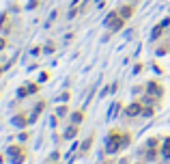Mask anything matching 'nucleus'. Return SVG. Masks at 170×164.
<instances>
[{"mask_svg":"<svg viewBox=\"0 0 170 164\" xmlns=\"http://www.w3.org/2000/svg\"><path fill=\"white\" fill-rule=\"evenodd\" d=\"M119 110H121V104H119V102H114V104L110 106V112H108V119H114V117L119 115Z\"/></svg>","mask_w":170,"mask_h":164,"instance_id":"obj_20","label":"nucleus"},{"mask_svg":"<svg viewBox=\"0 0 170 164\" xmlns=\"http://www.w3.org/2000/svg\"><path fill=\"white\" fill-rule=\"evenodd\" d=\"M119 164H129V160L127 158H123V160H119Z\"/></svg>","mask_w":170,"mask_h":164,"instance_id":"obj_40","label":"nucleus"},{"mask_svg":"<svg viewBox=\"0 0 170 164\" xmlns=\"http://www.w3.org/2000/svg\"><path fill=\"white\" fill-rule=\"evenodd\" d=\"M119 15H121L119 11H108V15L103 17V26H110V24H112V22H114V20H116Z\"/></svg>","mask_w":170,"mask_h":164,"instance_id":"obj_14","label":"nucleus"},{"mask_svg":"<svg viewBox=\"0 0 170 164\" xmlns=\"http://www.w3.org/2000/svg\"><path fill=\"white\" fill-rule=\"evenodd\" d=\"M58 158H60V151H52V156H50V162H58Z\"/></svg>","mask_w":170,"mask_h":164,"instance_id":"obj_32","label":"nucleus"},{"mask_svg":"<svg viewBox=\"0 0 170 164\" xmlns=\"http://www.w3.org/2000/svg\"><path fill=\"white\" fill-rule=\"evenodd\" d=\"M162 33H164V26L159 24V26H155L153 28V33H151V37H153V41H157L159 37H162Z\"/></svg>","mask_w":170,"mask_h":164,"instance_id":"obj_22","label":"nucleus"},{"mask_svg":"<svg viewBox=\"0 0 170 164\" xmlns=\"http://www.w3.org/2000/svg\"><path fill=\"white\" fill-rule=\"evenodd\" d=\"M144 93H146V95H153V97H157V99H162V97H164V86H162L157 80H149L144 84Z\"/></svg>","mask_w":170,"mask_h":164,"instance_id":"obj_2","label":"nucleus"},{"mask_svg":"<svg viewBox=\"0 0 170 164\" xmlns=\"http://www.w3.org/2000/svg\"><path fill=\"white\" fill-rule=\"evenodd\" d=\"M144 147H149V149H162V140H159L157 136H151V138L144 143Z\"/></svg>","mask_w":170,"mask_h":164,"instance_id":"obj_11","label":"nucleus"},{"mask_svg":"<svg viewBox=\"0 0 170 164\" xmlns=\"http://www.w3.org/2000/svg\"><path fill=\"white\" fill-rule=\"evenodd\" d=\"M2 71H4V67H2V65H0V76H2Z\"/></svg>","mask_w":170,"mask_h":164,"instance_id":"obj_42","label":"nucleus"},{"mask_svg":"<svg viewBox=\"0 0 170 164\" xmlns=\"http://www.w3.org/2000/svg\"><path fill=\"white\" fill-rule=\"evenodd\" d=\"M125 22H127V20L119 15V17H116V20H114V22H112V24L108 26V30H110V35H114V33H119V30H123V26H125Z\"/></svg>","mask_w":170,"mask_h":164,"instance_id":"obj_8","label":"nucleus"},{"mask_svg":"<svg viewBox=\"0 0 170 164\" xmlns=\"http://www.w3.org/2000/svg\"><path fill=\"white\" fill-rule=\"evenodd\" d=\"M26 86H28V93H30V95H37V93L41 91V82H28Z\"/></svg>","mask_w":170,"mask_h":164,"instance_id":"obj_16","label":"nucleus"},{"mask_svg":"<svg viewBox=\"0 0 170 164\" xmlns=\"http://www.w3.org/2000/svg\"><path fill=\"white\" fill-rule=\"evenodd\" d=\"M50 164H56V162H50Z\"/></svg>","mask_w":170,"mask_h":164,"instance_id":"obj_43","label":"nucleus"},{"mask_svg":"<svg viewBox=\"0 0 170 164\" xmlns=\"http://www.w3.org/2000/svg\"><path fill=\"white\" fill-rule=\"evenodd\" d=\"M78 132H80V125L71 123V125H69V127L65 130V134H63V136H65L67 140H71V138H76V136H78Z\"/></svg>","mask_w":170,"mask_h":164,"instance_id":"obj_9","label":"nucleus"},{"mask_svg":"<svg viewBox=\"0 0 170 164\" xmlns=\"http://www.w3.org/2000/svg\"><path fill=\"white\" fill-rule=\"evenodd\" d=\"M7 22H9V13L2 11V13H0V33H2V35H7V33L11 30V26H9Z\"/></svg>","mask_w":170,"mask_h":164,"instance_id":"obj_10","label":"nucleus"},{"mask_svg":"<svg viewBox=\"0 0 170 164\" xmlns=\"http://www.w3.org/2000/svg\"><path fill=\"white\" fill-rule=\"evenodd\" d=\"M54 50H56V45H54V41H47V43H45V48H43V52H45V54H52Z\"/></svg>","mask_w":170,"mask_h":164,"instance_id":"obj_24","label":"nucleus"},{"mask_svg":"<svg viewBox=\"0 0 170 164\" xmlns=\"http://www.w3.org/2000/svg\"><path fill=\"white\" fill-rule=\"evenodd\" d=\"M131 93H133V95H140V97H142V95H144V86H133V89H131Z\"/></svg>","mask_w":170,"mask_h":164,"instance_id":"obj_27","label":"nucleus"},{"mask_svg":"<svg viewBox=\"0 0 170 164\" xmlns=\"http://www.w3.org/2000/svg\"><path fill=\"white\" fill-rule=\"evenodd\" d=\"M151 67H153V71H155V74H159V76L164 74V69H162V65H157V63H153Z\"/></svg>","mask_w":170,"mask_h":164,"instance_id":"obj_31","label":"nucleus"},{"mask_svg":"<svg viewBox=\"0 0 170 164\" xmlns=\"http://www.w3.org/2000/svg\"><path fill=\"white\" fill-rule=\"evenodd\" d=\"M142 108H144L142 99H136V102H131L129 106H125V115H127V117H138V115H142Z\"/></svg>","mask_w":170,"mask_h":164,"instance_id":"obj_3","label":"nucleus"},{"mask_svg":"<svg viewBox=\"0 0 170 164\" xmlns=\"http://www.w3.org/2000/svg\"><path fill=\"white\" fill-rule=\"evenodd\" d=\"M159 156H162L164 162H170V134L164 136V145H162V149H159Z\"/></svg>","mask_w":170,"mask_h":164,"instance_id":"obj_4","label":"nucleus"},{"mask_svg":"<svg viewBox=\"0 0 170 164\" xmlns=\"http://www.w3.org/2000/svg\"><path fill=\"white\" fill-rule=\"evenodd\" d=\"M121 136H123V132H116V130H112L110 134H108V140H106V156H114V153H119L121 149H123V145H121Z\"/></svg>","mask_w":170,"mask_h":164,"instance_id":"obj_1","label":"nucleus"},{"mask_svg":"<svg viewBox=\"0 0 170 164\" xmlns=\"http://www.w3.org/2000/svg\"><path fill=\"white\" fill-rule=\"evenodd\" d=\"M157 153H159V149H149V147H144L140 151V156H142L144 162H155L157 160Z\"/></svg>","mask_w":170,"mask_h":164,"instance_id":"obj_5","label":"nucleus"},{"mask_svg":"<svg viewBox=\"0 0 170 164\" xmlns=\"http://www.w3.org/2000/svg\"><path fill=\"white\" fill-rule=\"evenodd\" d=\"M142 69H144V65H142V63H138V65H133V69H131V74L136 76V74H140Z\"/></svg>","mask_w":170,"mask_h":164,"instance_id":"obj_28","label":"nucleus"},{"mask_svg":"<svg viewBox=\"0 0 170 164\" xmlns=\"http://www.w3.org/2000/svg\"><path fill=\"white\" fill-rule=\"evenodd\" d=\"M162 26H164V28H168V26H170V17H164V20H162Z\"/></svg>","mask_w":170,"mask_h":164,"instance_id":"obj_37","label":"nucleus"},{"mask_svg":"<svg viewBox=\"0 0 170 164\" xmlns=\"http://www.w3.org/2000/svg\"><path fill=\"white\" fill-rule=\"evenodd\" d=\"M67 115H69V108H67V106H65V102H63V104L56 108V117L60 119V117H67Z\"/></svg>","mask_w":170,"mask_h":164,"instance_id":"obj_21","label":"nucleus"},{"mask_svg":"<svg viewBox=\"0 0 170 164\" xmlns=\"http://www.w3.org/2000/svg\"><path fill=\"white\" fill-rule=\"evenodd\" d=\"M11 123H13V127H17V130H24V127L30 125L28 117H24V115H15V117L11 119Z\"/></svg>","mask_w":170,"mask_h":164,"instance_id":"obj_7","label":"nucleus"},{"mask_svg":"<svg viewBox=\"0 0 170 164\" xmlns=\"http://www.w3.org/2000/svg\"><path fill=\"white\" fill-rule=\"evenodd\" d=\"M90 145H93V136H88V138H86L84 143L80 145V153H82V156H84V153H88V149H90Z\"/></svg>","mask_w":170,"mask_h":164,"instance_id":"obj_18","label":"nucleus"},{"mask_svg":"<svg viewBox=\"0 0 170 164\" xmlns=\"http://www.w3.org/2000/svg\"><path fill=\"white\" fill-rule=\"evenodd\" d=\"M22 151H24V145H11V147L7 149V156L13 158V156H17V153H22Z\"/></svg>","mask_w":170,"mask_h":164,"instance_id":"obj_15","label":"nucleus"},{"mask_svg":"<svg viewBox=\"0 0 170 164\" xmlns=\"http://www.w3.org/2000/svg\"><path fill=\"white\" fill-rule=\"evenodd\" d=\"M50 125L56 127V125H58V117H52V119H50Z\"/></svg>","mask_w":170,"mask_h":164,"instance_id":"obj_36","label":"nucleus"},{"mask_svg":"<svg viewBox=\"0 0 170 164\" xmlns=\"http://www.w3.org/2000/svg\"><path fill=\"white\" fill-rule=\"evenodd\" d=\"M101 7H103V0H97L95 2V9H101Z\"/></svg>","mask_w":170,"mask_h":164,"instance_id":"obj_38","label":"nucleus"},{"mask_svg":"<svg viewBox=\"0 0 170 164\" xmlns=\"http://www.w3.org/2000/svg\"><path fill=\"white\" fill-rule=\"evenodd\" d=\"M119 13H121V17H125V20H129V17L133 15V7H131V4H123V7L119 9Z\"/></svg>","mask_w":170,"mask_h":164,"instance_id":"obj_12","label":"nucleus"},{"mask_svg":"<svg viewBox=\"0 0 170 164\" xmlns=\"http://www.w3.org/2000/svg\"><path fill=\"white\" fill-rule=\"evenodd\" d=\"M28 95H30V93H28V86H20V89H17V97H20V99H26Z\"/></svg>","mask_w":170,"mask_h":164,"instance_id":"obj_23","label":"nucleus"},{"mask_svg":"<svg viewBox=\"0 0 170 164\" xmlns=\"http://www.w3.org/2000/svg\"><path fill=\"white\" fill-rule=\"evenodd\" d=\"M140 117H144V119H151V117H155V106H144Z\"/></svg>","mask_w":170,"mask_h":164,"instance_id":"obj_17","label":"nucleus"},{"mask_svg":"<svg viewBox=\"0 0 170 164\" xmlns=\"http://www.w3.org/2000/svg\"><path fill=\"white\" fill-rule=\"evenodd\" d=\"M4 48H7V37H4V35H0V52H2Z\"/></svg>","mask_w":170,"mask_h":164,"instance_id":"obj_35","label":"nucleus"},{"mask_svg":"<svg viewBox=\"0 0 170 164\" xmlns=\"http://www.w3.org/2000/svg\"><path fill=\"white\" fill-rule=\"evenodd\" d=\"M43 108H45V99H39V104L33 108V112H30V117H28V121L30 123H35L39 117H41V112H43Z\"/></svg>","mask_w":170,"mask_h":164,"instance_id":"obj_6","label":"nucleus"},{"mask_svg":"<svg viewBox=\"0 0 170 164\" xmlns=\"http://www.w3.org/2000/svg\"><path fill=\"white\" fill-rule=\"evenodd\" d=\"M41 52H43V50H41V48H39V45H35V48L30 50V54H33V56H39Z\"/></svg>","mask_w":170,"mask_h":164,"instance_id":"obj_34","label":"nucleus"},{"mask_svg":"<svg viewBox=\"0 0 170 164\" xmlns=\"http://www.w3.org/2000/svg\"><path fill=\"white\" fill-rule=\"evenodd\" d=\"M69 119H71V123L80 125V123L84 121V112H82V110H76V112H71V115H69Z\"/></svg>","mask_w":170,"mask_h":164,"instance_id":"obj_13","label":"nucleus"},{"mask_svg":"<svg viewBox=\"0 0 170 164\" xmlns=\"http://www.w3.org/2000/svg\"><path fill=\"white\" fill-rule=\"evenodd\" d=\"M50 80V71H41L39 74V82H47Z\"/></svg>","mask_w":170,"mask_h":164,"instance_id":"obj_30","label":"nucleus"},{"mask_svg":"<svg viewBox=\"0 0 170 164\" xmlns=\"http://www.w3.org/2000/svg\"><path fill=\"white\" fill-rule=\"evenodd\" d=\"M24 162H26V149H24L22 153H17V156L11 158V164H24Z\"/></svg>","mask_w":170,"mask_h":164,"instance_id":"obj_19","label":"nucleus"},{"mask_svg":"<svg viewBox=\"0 0 170 164\" xmlns=\"http://www.w3.org/2000/svg\"><path fill=\"white\" fill-rule=\"evenodd\" d=\"M138 164H140V162H138Z\"/></svg>","mask_w":170,"mask_h":164,"instance_id":"obj_44","label":"nucleus"},{"mask_svg":"<svg viewBox=\"0 0 170 164\" xmlns=\"http://www.w3.org/2000/svg\"><path fill=\"white\" fill-rule=\"evenodd\" d=\"M69 97H71V93H69V91H63V93L58 95V102H69Z\"/></svg>","mask_w":170,"mask_h":164,"instance_id":"obj_26","label":"nucleus"},{"mask_svg":"<svg viewBox=\"0 0 170 164\" xmlns=\"http://www.w3.org/2000/svg\"><path fill=\"white\" fill-rule=\"evenodd\" d=\"M80 2H82V0H71V7H78Z\"/></svg>","mask_w":170,"mask_h":164,"instance_id":"obj_39","label":"nucleus"},{"mask_svg":"<svg viewBox=\"0 0 170 164\" xmlns=\"http://www.w3.org/2000/svg\"><path fill=\"white\" fill-rule=\"evenodd\" d=\"M168 52H170V45H159L157 48V56H166Z\"/></svg>","mask_w":170,"mask_h":164,"instance_id":"obj_25","label":"nucleus"},{"mask_svg":"<svg viewBox=\"0 0 170 164\" xmlns=\"http://www.w3.org/2000/svg\"><path fill=\"white\" fill-rule=\"evenodd\" d=\"M39 7V0H28V7L26 9H37Z\"/></svg>","mask_w":170,"mask_h":164,"instance_id":"obj_33","label":"nucleus"},{"mask_svg":"<svg viewBox=\"0 0 170 164\" xmlns=\"http://www.w3.org/2000/svg\"><path fill=\"white\" fill-rule=\"evenodd\" d=\"M0 164H4V156H0Z\"/></svg>","mask_w":170,"mask_h":164,"instance_id":"obj_41","label":"nucleus"},{"mask_svg":"<svg viewBox=\"0 0 170 164\" xmlns=\"http://www.w3.org/2000/svg\"><path fill=\"white\" fill-rule=\"evenodd\" d=\"M17 140H20V143H26V140H28V132H20V134H17Z\"/></svg>","mask_w":170,"mask_h":164,"instance_id":"obj_29","label":"nucleus"}]
</instances>
